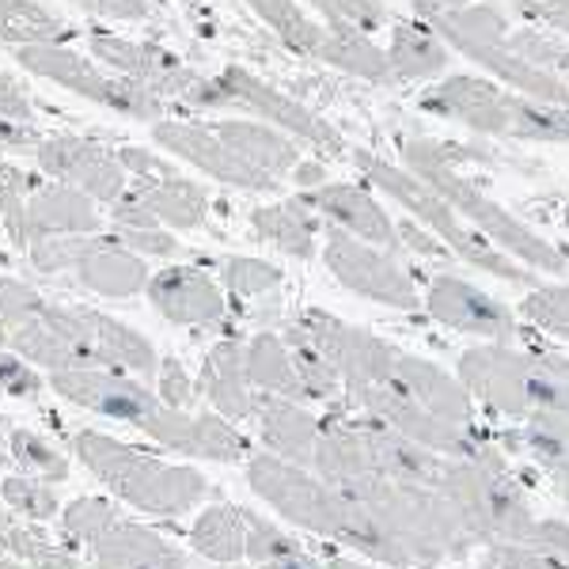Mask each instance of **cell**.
Wrapping results in <instances>:
<instances>
[{
  "instance_id": "6da1fadb",
  "label": "cell",
  "mask_w": 569,
  "mask_h": 569,
  "mask_svg": "<svg viewBox=\"0 0 569 569\" xmlns=\"http://www.w3.org/2000/svg\"><path fill=\"white\" fill-rule=\"evenodd\" d=\"M342 490L361 505L372 531L380 536L383 566H440L467 558V550L479 547L460 512L452 509V501L433 486L357 479L342 482Z\"/></svg>"
},
{
  "instance_id": "7a4b0ae2",
  "label": "cell",
  "mask_w": 569,
  "mask_h": 569,
  "mask_svg": "<svg viewBox=\"0 0 569 569\" xmlns=\"http://www.w3.org/2000/svg\"><path fill=\"white\" fill-rule=\"evenodd\" d=\"M463 156H471V152L460 149V144H445V141H433V137H415V141L402 144V168L415 171L426 187H433L467 224L479 228L486 240L493 247H501L509 259H517L520 266L539 270V273H566L569 270L566 251H558V243H550L547 236H539L531 224L512 217L498 198H490L486 190L475 187L460 171Z\"/></svg>"
},
{
  "instance_id": "3957f363",
  "label": "cell",
  "mask_w": 569,
  "mask_h": 569,
  "mask_svg": "<svg viewBox=\"0 0 569 569\" xmlns=\"http://www.w3.org/2000/svg\"><path fill=\"white\" fill-rule=\"evenodd\" d=\"M247 482L259 498L289 525L311 531V536L335 539V543L353 547L357 555L380 562V536L372 531L365 509L357 505L342 486L319 479L311 467H297L281 456H251L247 463Z\"/></svg>"
},
{
  "instance_id": "277c9868",
  "label": "cell",
  "mask_w": 569,
  "mask_h": 569,
  "mask_svg": "<svg viewBox=\"0 0 569 569\" xmlns=\"http://www.w3.org/2000/svg\"><path fill=\"white\" fill-rule=\"evenodd\" d=\"M426 114L460 122L479 137H512L531 144H569V107H550L520 91L498 84L493 77L456 72L418 96Z\"/></svg>"
},
{
  "instance_id": "5b68a950",
  "label": "cell",
  "mask_w": 569,
  "mask_h": 569,
  "mask_svg": "<svg viewBox=\"0 0 569 569\" xmlns=\"http://www.w3.org/2000/svg\"><path fill=\"white\" fill-rule=\"evenodd\" d=\"M350 160L357 163V171L380 190V194L399 201V206L407 209L418 224H426L460 262L475 266V270L490 273V278H498V281H509V284H525V289L536 284V273H531L528 266H520L517 259H509L501 247H493L479 228L467 224V220L456 213L433 187H426V182L415 176V171H407L402 163H391L388 156H376L369 149H350Z\"/></svg>"
},
{
  "instance_id": "8992f818",
  "label": "cell",
  "mask_w": 569,
  "mask_h": 569,
  "mask_svg": "<svg viewBox=\"0 0 569 569\" xmlns=\"http://www.w3.org/2000/svg\"><path fill=\"white\" fill-rule=\"evenodd\" d=\"M72 452L99 482L149 517H182L209 493V482L194 467L163 463L141 448L96 433V429L72 437Z\"/></svg>"
},
{
  "instance_id": "52a82bcc",
  "label": "cell",
  "mask_w": 569,
  "mask_h": 569,
  "mask_svg": "<svg viewBox=\"0 0 569 569\" xmlns=\"http://www.w3.org/2000/svg\"><path fill=\"white\" fill-rule=\"evenodd\" d=\"M437 493L452 501V509L460 512L479 547L525 543L531 525H536V512H531L517 479L509 475L498 448L471 456V460H448L440 471Z\"/></svg>"
},
{
  "instance_id": "ba28073f",
  "label": "cell",
  "mask_w": 569,
  "mask_h": 569,
  "mask_svg": "<svg viewBox=\"0 0 569 569\" xmlns=\"http://www.w3.org/2000/svg\"><path fill=\"white\" fill-rule=\"evenodd\" d=\"M456 376L493 418L525 421L539 410L536 350H517L512 342H479L460 353Z\"/></svg>"
},
{
  "instance_id": "9c48e42d",
  "label": "cell",
  "mask_w": 569,
  "mask_h": 569,
  "mask_svg": "<svg viewBox=\"0 0 569 569\" xmlns=\"http://www.w3.org/2000/svg\"><path fill=\"white\" fill-rule=\"evenodd\" d=\"M289 335L316 346V350L338 369V376H342L346 391L372 388V383H391L395 369H399V357H402V350H395L380 335L346 323V319L330 316V311H319V308L292 319Z\"/></svg>"
},
{
  "instance_id": "30bf717a",
  "label": "cell",
  "mask_w": 569,
  "mask_h": 569,
  "mask_svg": "<svg viewBox=\"0 0 569 569\" xmlns=\"http://www.w3.org/2000/svg\"><path fill=\"white\" fill-rule=\"evenodd\" d=\"M346 402L365 415L380 418L383 426H391L395 433H402L415 445L429 448L437 456H448V460H471V456L490 452V440H486L479 429H463L452 426V421L437 418L433 410H426L421 402L399 383H372V388H357L346 391Z\"/></svg>"
},
{
  "instance_id": "8fae6325",
  "label": "cell",
  "mask_w": 569,
  "mask_h": 569,
  "mask_svg": "<svg viewBox=\"0 0 569 569\" xmlns=\"http://www.w3.org/2000/svg\"><path fill=\"white\" fill-rule=\"evenodd\" d=\"M323 262L342 289L357 292V297L383 305L391 311H418L421 308V292L418 281L407 266L399 262V254L372 247L365 240H353L342 228H330L327 243H323Z\"/></svg>"
},
{
  "instance_id": "7c38bea8",
  "label": "cell",
  "mask_w": 569,
  "mask_h": 569,
  "mask_svg": "<svg viewBox=\"0 0 569 569\" xmlns=\"http://www.w3.org/2000/svg\"><path fill=\"white\" fill-rule=\"evenodd\" d=\"M421 308L433 323L482 338V342H517L520 338L517 311L460 273H437L429 289L421 292Z\"/></svg>"
},
{
  "instance_id": "4fadbf2b",
  "label": "cell",
  "mask_w": 569,
  "mask_h": 569,
  "mask_svg": "<svg viewBox=\"0 0 569 569\" xmlns=\"http://www.w3.org/2000/svg\"><path fill=\"white\" fill-rule=\"evenodd\" d=\"M141 429L171 452L213 463H236L251 452V440L220 415H187V410L176 407H160Z\"/></svg>"
},
{
  "instance_id": "5bb4252c",
  "label": "cell",
  "mask_w": 569,
  "mask_h": 569,
  "mask_svg": "<svg viewBox=\"0 0 569 569\" xmlns=\"http://www.w3.org/2000/svg\"><path fill=\"white\" fill-rule=\"evenodd\" d=\"M53 391L66 395V399L77 402V407L118 418V421H130L137 429L163 407L160 395H152L149 388L133 383L126 372H103V369L53 372Z\"/></svg>"
},
{
  "instance_id": "9a60e30c",
  "label": "cell",
  "mask_w": 569,
  "mask_h": 569,
  "mask_svg": "<svg viewBox=\"0 0 569 569\" xmlns=\"http://www.w3.org/2000/svg\"><path fill=\"white\" fill-rule=\"evenodd\" d=\"M305 201L319 217L330 220V228H342L353 240H365L372 247H383V251H391V254H402L399 220H391V213L376 201L372 190L357 187V182H327V187L311 190Z\"/></svg>"
},
{
  "instance_id": "2e32d148",
  "label": "cell",
  "mask_w": 569,
  "mask_h": 569,
  "mask_svg": "<svg viewBox=\"0 0 569 569\" xmlns=\"http://www.w3.org/2000/svg\"><path fill=\"white\" fill-rule=\"evenodd\" d=\"M509 34H505V39H490V42H460V46H452V50L463 53L467 61H475V66H479L486 77L498 80V84L520 91V96L539 99V103H550V107H569V77H558V72H547L525 61L512 50Z\"/></svg>"
},
{
  "instance_id": "e0dca14e",
  "label": "cell",
  "mask_w": 569,
  "mask_h": 569,
  "mask_svg": "<svg viewBox=\"0 0 569 569\" xmlns=\"http://www.w3.org/2000/svg\"><path fill=\"white\" fill-rule=\"evenodd\" d=\"M149 300L160 316L182 327H209L224 319V292L201 270L190 266H171L149 281Z\"/></svg>"
},
{
  "instance_id": "ac0fdd59",
  "label": "cell",
  "mask_w": 569,
  "mask_h": 569,
  "mask_svg": "<svg viewBox=\"0 0 569 569\" xmlns=\"http://www.w3.org/2000/svg\"><path fill=\"white\" fill-rule=\"evenodd\" d=\"M254 421H259V437L262 445L270 448L273 456L297 463V467H311L316 463V448H319V433H323V418H316L311 410H305L292 399H278V395H259V410H254Z\"/></svg>"
},
{
  "instance_id": "d6986e66",
  "label": "cell",
  "mask_w": 569,
  "mask_h": 569,
  "mask_svg": "<svg viewBox=\"0 0 569 569\" xmlns=\"http://www.w3.org/2000/svg\"><path fill=\"white\" fill-rule=\"evenodd\" d=\"M395 383L407 388L426 410H433L437 418L452 421V426L463 429H479L475 426V399L471 391L463 388L460 376L445 372L440 365L426 361V357L415 353H402L399 357V369H395Z\"/></svg>"
},
{
  "instance_id": "ffe728a7",
  "label": "cell",
  "mask_w": 569,
  "mask_h": 569,
  "mask_svg": "<svg viewBox=\"0 0 569 569\" xmlns=\"http://www.w3.org/2000/svg\"><path fill=\"white\" fill-rule=\"evenodd\" d=\"M160 141L168 144V149H176L179 156H187L190 163H198L201 171L217 176L220 182H232V187H243V190L273 187V176H266L254 163H247L236 149H228V144L220 141V133L190 130V126H163Z\"/></svg>"
},
{
  "instance_id": "44dd1931",
  "label": "cell",
  "mask_w": 569,
  "mask_h": 569,
  "mask_svg": "<svg viewBox=\"0 0 569 569\" xmlns=\"http://www.w3.org/2000/svg\"><path fill=\"white\" fill-rule=\"evenodd\" d=\"M201 395L217 407L220 418L228 421H247L259 410V395L247 376V346L240 342H220L213 353L206 357L201 369Z\"/></svg>"
},
{
  "instance_id": "7402d4cb",
  "label": "cell",
  "mask_w": 569,
  "mask_h": 569,
  "mask_svg": "<svg viewBox=\"0 0 569 569\" xmlns=\"http://www.w3.org/2000/svg\"><path fill=\"white\" fill-rule=\"evenodd\" d=\"M91 555L99 566L118 569H187V555L176 543L156 536L152 528L133 525V520H118L114 528H107L91 543Z\"/></svg>"
},
{
  "instance_id": "603a6c76",
  "label": "cell",
  "mask_w": 569,
  "mask_h": 569,
  "mask_svg": "<svg viewBox=\"0 0 569 569\" xmlns=\"http://www.w3.org/2000/svg\"><path fill=\"white\" fill-rule=\"evenodd\" d=\"M228 84H232L236 96L247 99V103H251L254 110L270 114L278 126H284V130L297 133V137H305V141H311L316 149H323L327 156H350V149H346V141H342V133H338L330 122H323L316 110L292 103V99L278 96V91L254 84L251 77H240V72H236V80H228Z\"/></svg>"
},
{
  "instance_id": "cb8c5ba5",
  "label": "cell",
  "mask_w": 569,
  "mask_h": 569,
  "mask_svg": "<svg viewBox=\"0 0 569 569\" xmlns=\"http://www.w3.org/2000/svg\"><path fill=\"white\" fill-rule=\"evenodd\" d=\"M316 58H323L327 66H335L346 77L369 80V84H391L395 80L388 50L372 39V31L350 23H330L316 46Z\"/></svg>"
},
{
  "instance_id": "d4e9b609",
  "label": "cell",
  "mask_w": 569,
  "mask_h": 569,
  "mask_svg": "<svg viewBox=\"0 0 569 569\" xmlns=\"http://www.w3.org/2000/svg\"><path fill=\"white\" fill-rule=\"evenodd\" d=\"M391 61V77L395 80H418V84H437V77L448 69V42L440 39L429 23L407 20L391 27V42L383 46Z\"/></svg>"
},
{
  "instance_id": "484cf974",
  "label": "cell",
  "mask_w": 569,
  "mask_h": 569,
  "mask_svg": "<svg viewBox=\"0 0 569 569\" xmlns=\"http://www.w3.org/2000/svg\"><path fill=\"white\" fill-rule=\"evenodd\" d=\"M512 440L536 460V467L547 475L550 486L562 493V501H569V415L536 410V415L520 421Z\"/></svg>"
},
{
  "instance_id": "4316f807",
  "label": "cell",
  "mask_w": 569,
  "mask_h": 569,
  "mask_svg": "<svg viewBox=\"0 0 569 569\" xmlns=\"http://www.w3.org/2000/svg\"><path fill=\"white\" fill-rule=\"evenodd\" d=\"M251 228L262 236L266 243H273L278 251L292 254V259H311V254H316L319 217L305 198L254 209Z\"/></svg>"
},
{
  "instance_id": "83f0119b",
  "label": "cell",
  "mask_w": 569,
  "mask_h": 569,
  "mask_svg": "<svg viewBox=\"0 0 569 569\" xmlns=\"http://www.w3.org/2000/svg\"><path fill=\"white\" fill-rule=\"evenodd\" d=\"M77 262L88 289L103 292V297H133L149 284L144 262L114 243H88Z\"/></svg>"
},
{
  "instance_id": "f1b7e54d",
  "label": "cell",
  "mask_w": 569,
  "mask_h": 569,
  "mask_svg": "<svg viewBox=\"0 0 569 569\" xmlns=\"http://www.w3.org/2000/svg\"><path fill=\"white\" fill-rule=\"evenodd\" d=\"M190 547L201 558L220 566H236L240 558H247V520L240 505L217 501L194 520L190 528Z\"/></svg>"
},
{
  "instance_id": "f546056e",
  "label": "cell",
  "mask_w": 569,
  "mask_h": 569,
  "mask_svg": "<svg viewBox=\"0 0 569 569\" xmlns=\"http://www.w3.org/2000/svg\"><path fill=\"white\" fill-rule=\"evenodd\" d=\"M247 376L266 395H278V399H292V402L308 399L289 342H281L278 335H254L247 342Z\"/></svg>"
},
{
  "instance_id": "4dcf8cb0",
  "label": "cell",
  "mask_w": 569,
  "mask_h": 569,
  "mask_svg": "<svg viewBox=\"0 0 569 569\" xmlns=\"http://www.w3.org/2000/svg\"><path fill=\"white\" fill-rule=\"evenodd\" d=\"M220 141L240 152L247 163L266 171V176H281V171L297 168V144L284 141L281 133L266 130V126L228 122V126H220Z\"/></svg>"
},
{
  "instance_id": "1f68e13d",
  "label": "cell",
  "mask_w": 569,
  "mask_h": 569,
  "mask_svg": "<svg viewBox=\"0 0 569 569\" xmlns=\"http://www.w3.org/2000/svg\"><path fill=\"white\" fill-rule=\"evenodd\" d=\"M137 198H141L156 213V220H163V224L198 228L201 220H206V194H201L194 182H182V179L152 182V187Z\"/></svg>"
},
{
  "instance_id": "d6a6232c",
  "label": "cell",
  "mask_w": 569,
  "mask_h": 569,
  "mask_svg": "<svg viewBox=\"0 0 569 569\" xmlns=\"http://www.w3.org/2000/svg\"><path fill=\"white\" fill-rule=\"evenodd\" d=\"M520 319H528L531 327L550 338L569 342V281L531 284L520 300Z\"/></svg>"
},
{
  "instance_id": "836d02e7",
  "label": "cell",
  "mask_w": 569,
  "mask_h": 569,
  "mask_svg": "<svg viewBox=\"0 0 569 569\" xmlns=\"http://www.w3.org/2000/svg\"><path fill=\"white\" fill-rule=\"evenodd\" d=\"M8 456H12L31 479H42L50 486L69 479L66 456H61L53 445H46L39 433H31V429H12V433H8Z\"/></svg>"
},
{
  "instance_id": "e575fe53",
  "label": "cell",
  "mask_w": 569,
  "mask_h": 569,
  "mask_svg": "<svg viewBox=\"0 0 569 569\" xmlns=\"http://www.w3.org/2000/svg\"><path fill=\"white\" fill-rule=\"evenodd\" d=\"M243 520H247V558H251V562L270 566V562H284V558L305 555V543L292 539L289 531L278 528L273 520H266L251 509H243Z\"/></svg>"
},
{
  "instance_id": "d590c367",
  "label": "cell",
  "mask_w": 569,
  "mask_h": 569,
  "mask_svg": "<svg viewBox=\"0 0 569 569\" xmlns=\"http://www.w3.org/2000/svg\"><path fill=\"white\" fill-rule=\"evenodd\" d=\"M509 42L531 66L569 77V42H562V34L547 31V27H512Z\"/></svg>"
},
{
  "instance_id": "8d00e7d4",
  "label": "cell",
  "mask_w": 569,
  "mask_h": 569,
  "mask_svg": "<svg viewBox=\"0 0 569 569\" xmlns=\"http://www.w3.org/2000/svg\"><path fill=\"white\" fill-rule=\"evenodd\" d=\"M479 569H569V550L547 543H493Z\"/></svg>"
},
{
  "instance_id": "74e56055",
  "label": "cell",
  "mask_w": 569,
  "mask_h": 569,
  "mask_svg": "<svg viewBox=\"0 0 569 569\" xmlns=\"http://www.w3.org/2000/svg\"><path fill=\"white\" fill-rule=\"evenodd\" d=\"M0 555L20 558V562H27L31 569H80V562L66 547H53L46 536H34L31 528H20V525H16L12 536L4 539V550H0Z\"/></svg>"
},
{
  "instance_id": "f35d334b",
  "label": "cell",
  "mask_w": 569,
  "mask_h": 569,
  "mask_svg": "<svg viewBox=\"0 0 569 569\" xmlns=\"http://www.w3.org/2000/svg\"><path fill=\"white\" fill-rule=\"evenodd\" d=\"M122 520V512L114 509L103 498H77L66 509V536L77 539V543H96L107 528H114Z\"/></svg>"
},
{
  "instance_id": "ab89813d",
  "label": "cell",
  "mask_w": 569,
  "mask_h": 569,
  "mask_svg": "<svg viewBox=\"0 0 569 569\" xmlns=\"http://www.w3.org/2000/svg\"><path fill=\"white\" fill-rule=\"evenodd\" d=\"M536 399L539 410L569 415V357L536 350Z\"/></svg>"
},
{
  "instance_id": "60d3db41",
  "label": "cell",
  "mask_w": 569,
  "mask_h": 569,
  "mask_svg": "<svg viewBox=\"0 0 569 569\" xmlns=\"http://www.w3.org/2000/svg\"><path fill=\"white\" fill-rule=\"evenodd\" d=\"M0 493H4V501L12 505L16 512H23V517H31V520L58 517V493H53V486L42 479L12 475V479H4V486H0Z\"/></svg>"
},
{
  "instance_id": "b9f144b4",
  "label": "cell",
  "mask_w": 569,
  "mask_h": 569,
  "mask_svg": "<svg viewBox=\"0 0 569 569\" xmlns=\"http://www.w3.org/2000/svg\"><path fill=\"white\" fill-rule=\"evenodd\" d=\"M224 284L236 292V297L251 300L262 297V292H273L281 284V270L262 259H228L224 262Z\"/></svg>"
},
{
  "instance_id": "7bdbcfd3",
  "label": "cell",
  "mask_w": 569,
  "mask_h": 569,
  "mask_svg": "<svg viewBox=\"0 0 569 569\" xmlns=\"http://www.w3.org/2000/svg\"><path fill=\"white\" fill-rule=\"evenodd\" d=\"M311 4H316L330 23H350V27H361V31H376V27L388 20L383 0H311Z\"/></svg>"
},
{
  "instance_id": "ee69618b",
  "label": "cell",
  "mask_w": 569,
  "mask_h": 569,
  "mask_svg": "<svg viewBox=\"0 0 569 569\" xmlns=\"http://www.w3.org/2000/svg\"><path fill=\"white\" fill-rule=\"evenodd\" d=\"M399 240H402V251L421 254V259H456V254L448 251V247L440 243L426 224H418L415 217H410V220H399Z\"/></svg>"
},
{
  "instance_id": "f6af8a7d",
  "label": "cell",
  "mask_w": 569,
  "mask_h": 569,
  "mask_svg": "<svg viewBox=\"0 0 569 569\" xmlns=\"http://www.w3.org/2000/svg\"><path fill=\"white\" fill-rule=\"evenodd\" d=\"M160 402L163 407H176V410H187L194 402V383H190L187 369L179 361H163L160 369Z\"/></svg>"
},
{
  "instance_id": "bcb514c9",
  "label": "cell",
  "mask_w": 569,
  "mask_h": 569,
  "mask_svg": "<svg viewBox=\"0 0 569 569\" xmlns=\"http://www.w3.org/2000/svg\"><path fill=\"white\" fill-rule=\"evenodd\" d=\"M0 388L8 395H20V399H31V395H39V376L27 369V365L0 353Z\"/></svg>"
},
{
  "instance_id": "7dc6e473",
  "label": "cell",
  "mask_w": 569,
  "mask_h": 569,
  "mask_svg": "<svg viewBox=\"0 0 569 569\" xmlns=\"http://www.w3.org/2000/svg\"><path fill=\"white\" fill-rule=\"evenodd\" d=\"M126 243L137 247V251L144 254H176V240H171L168 232H160V228H122Z\"/></svg>"
},
{
  "instance_id": "c3c4849f",
  "label": "cell",
  "mask_w": 569,
  "mask_h": 569,
  "mask_svg": "<svg viewBox=\"0 0 569 569\" xmlns=\"http://www.w3.org/2000/svg\"><path fill=\"white\" fill-rule=\"evenodd\" d=\"M259 569H376L365 562H350V558H316V555H297V558H284V562H270Z\"/></svg>"
},
{
  "instance_id": "681fc988",
  "label": "cell",
  "mask_w": 569,
  "mask_h": 569,
  "mask_svg": "<svg viewBox=\"0 0 569 569\" xmlns=\"http://www.w3.org/2000/svg\"><path fill=\"white\" fill-rule=\"evenodd\" d=\"M525 543H547V547L569 550V525H566V520H536Z\"/></svg>"
},
{
  "instance_id": "f907efd6",
  "label": "cell",
  "mask_w": 569,
  "mask_h": 569,
  "mask_svg": "<svg viewBox=\"0 0 569 569\" xmlns=\"http://www.w3.org/2000/svg\"><path fill=\"white\" fill-rule=\"evenodd\" d=\"M297 182L311 194V190L327 187L330 179H327V168H323V163H300V168H297Z\"/></svg>"
},
{
  "instance_id": "816d5d0a",
  "label": "cell",
  "mask_w": 569,
  "mask_h": 569,
  "mask_svg": "<svg viewBox=\"0 0 569 569\" xmlns=\"http://www.w3.org/2000/svg\"><path fill=\"white\" fill-rule=\"evenodd\" d=\"M410 4H415L418 20H429V16H437V12H452V8H463L467 0H410Z\"/></svg>"
},
{
  "instance_id": "f5cc1de1",
  "label": "cell",
  "mask_w": 569,
  "mask_h": 569,
  "mask_svg": "<svg viewBox=\"0 0 569 569\" xmlns=\"http://www.w3.org/2000/svg\"><path fill=\"white\" fill-rule=\"evenodd\" d=\"M509 4L517 8V12L525 16V20L536 23L539 16H543V8H547V4H555V0H509Z\"/></svg>"
},
{
  "instance_id": "db71d44e",
  "label": "cell",
  "mask_w": 569,
  "mask_h": 569,
  "mask_svg": "<svg viewBox=\"0 0 569 569\" xmlns=\"http://www.w3.org/2000/svg\"><path fill=\"white\" fill-rule=\"evenodd\" d=\"M12 517H8V512H4V501H0V550H4V539L8 536H12Z\"/></svg>"
},
{
  "instance_id": "11a10c76",
  "label": "cell",
  "mask_w": 569,
  "mask_h": 569,
  "mask_svg": "<svg viewBox=\"0 0 569 569\" xmlns=\"http://www.w3.org/2000/svg\"><path fill=\"white\" fill-rule=\"evenodd\" d=\"M0 569H31V566L20 562V558H12V555H0Z\"/></svg>"
},
{
  "instance_id": "9f6ffc18",
  "label": "cell",
  "mask_w": 569,
  "mask_h": 569,
  "mask_svg": "<svg viewBox=\"0 0 569 569\" xmlns=\"http://www.w3.org/2000/svg\"><path fill=\"white\" fill-rule=\"evenodd\" d=\"M96 569H118V566H99V562H96Z\"/></svg>"
}]
</instances>
